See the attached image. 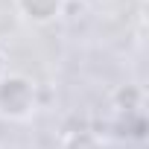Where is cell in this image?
Segmentation results:
<instances>
[{
  "label": "cell",
  "mask_w": 149,
  "mask_h": 149,
  "mask_svg": "<svg viewBox=\"0 0 149 149\" xmlns=\"http://www.w3.org/2000/svg\"><path fill=\"white\" fill-rule=\"evenodd\" d=\"M38 108V91L32 79L21 73H6L0 79V117L12 123H26Z\"/></svg>",
  "instance_id": "obj_1"
},
{
  "label": "cell",
  "mask_w": 149,
  "mask_h": 149,
  "mask_svg": "<svg viewBox=\"0 0 149 149\" xmlns=\"http://www.w3.org/2000/svg\"><path fill=\"white\" fill-rule=\"evenodd\" d=\"M18 3V12L35 24V26H44V24H53L64 15V6L67 0H15Z\"/></svg>",
  "instance_id": "obj_2"
},
{
  "label": "cell",
  "mask_w": 149,
  "mask_h": 149,
  "mask_svg": "<svg viewBox=\"0 0 149 149\" xmlns=\"http://www.w3.org/2000/svg\"><path fill=\"white\" fill-rule=\"evenodd\" d=\"M64 149H102V140L97 132L82 129V132H70L64 137Z\"/></svg>",
  "instance_id": "obj_3"
},
{
  "label": "cell",
  "mask_w": 149,
  "mask_h": 149,
  "mask_svg": "<svg viewBox=\"0 0 149 149\" xmlns=\"http://www.w3.org/2000/svg\"><path fill=\"white\" fill-rule=\"evenodd\" d=\"M9 73V58H6V53H3V47H0V79H3Z\"/></svg>",
  "instance_id": "obj_4"
}]
</instances>
